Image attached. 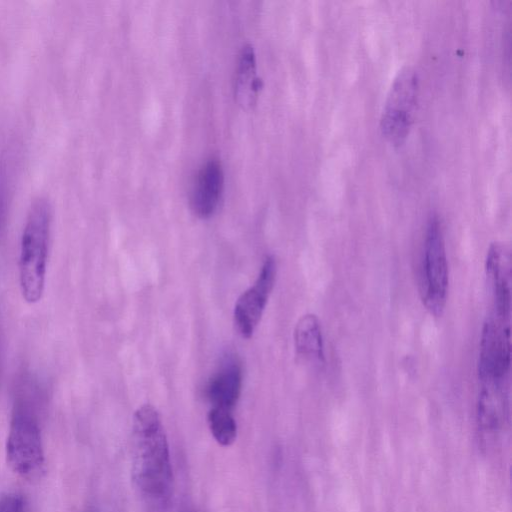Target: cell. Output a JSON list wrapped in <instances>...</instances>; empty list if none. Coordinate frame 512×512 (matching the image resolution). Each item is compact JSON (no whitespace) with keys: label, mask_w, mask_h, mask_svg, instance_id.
Instances as JSON below:
<instances>
[{"label":"cell","mask_w":512,"mask_h":512,"mask_svg":"<svg viewBox=\"0 0 512 512\" xmlns=\"http://www.w3.org/2000/svg\"><path fill=\"white\" fill-rule=\"evenodd\" d=\"M131 473L148 512H166L173 495L170 451L160 414L151 404L133 415Z\"/></svg>","instance_id":"obj_1"},{"label":"cell","mask_w":512,"mask_h":512,"mask_svg":"<svg viewBox=\"0 0 512 512\" xmlns=\"http://www.w3.org/2000/svg\"><path fill=\"white\" fill-rule=\"evenodd\" d=\"M52 216L50 200L45 196L36 197L28 210L21 236L19 282L24 300L31 304L38 302L44 292Z\"/></svg>","instance_id":"obj_2"},{"label":"cell","mask_w":512,"mask_h":512,"mask_svg":"<svg viewBox=\"0 0 512 512\" xmlns=\"http://www.w3.org/2000/svg\"><path fill=\"white\" fill-rule=\"evenodd\" d=\"M421 276L423 304L438 317L443 313L447 299L448 262L441 222L435 214L429 217L426 225Z\"/></svg>","instance_id":"obj_3"},{"label":"cell","mask_w":512,"mask_h":512,"mask_svg":"<svg viewBox=\"0 0 512 512\" xmlns=\"http://www.w3.org/2000/svg\"><path fill=\"white\" fill-rule=\"evenodd\" d=\"M6 457L10 468L26 479L40 477L45 457L36 419L22 406L15 409L6 441Z\"/></svg>","instance_id":"obj_4"},{"label":"cell","mask_w":512,"mask_h":512,"mask_svg":"<svg viewBox=\"0 0 512 512\" xmlns=\"http://www.w3.org/2000/svg\"><path fill=\"white\" fill-rule=\"evenodd\" d=\"M418 76L411 67H403L394 78L380 118L382 135L393 145L407 138L418 95Z\"/></svg>","instance_id":"obj_5"},{"label":"cell","mask_w":512,"mask_h":512,"mask_svg":"<svg viewBox=\"0 0 512 512\" xmlns=\"http://www.w3.org/2000/svg\"><path fill=\"white\" fill-rule=\"evenodd\" d=\"M510 320L486 319L480 342L478 374L483 384L504 385L510 369Z\"/></svg>","instance_id":"obj_6"},{"label":"cell","mask_w":512,"mask_h":512,"mask_svg":"<svg viewBox=\"0 0 512 512\" xmlns=\"http://www.w3.org/2000/svg\"><path fill=\"white\" fill-rule=\"evenodd\" d=\"M277 265L273 256H267L254 284L243 292L235 303L233 320L238 334L249 339L268 302L274 287Z\"/></svg>","instance_id":"obj_7"},{"label":"cell","mask_w":512,"mask_h":512,"mask_svg":"<svg viewBox=\"0 0 512 512\" xmlns=\"http://www.w3.org/2000/svg\"><path fill=\"white\" fill-rule=\"evenodd\" d=\"M224 174L221 161L211 156L203 162L195 176L190 193V207L201 218L216 210L223 189Z\"/></svg>","instance_id":"obj_8"},{"label":"cell","mask_w":512,"mask_h":512,"mask_svg":"<svg viewBox=\"0 0 512 512\" xmlns=\"http://www.w3.org/2000/svg\"><path fill=\"white\" fill-rule=\"evenodd\" d=\"M486 273L494 294L495 315L510 319L511 258L510 251L505 245H490L486 258Z\"/></svg>","instance_id":"obj_9"},{"label":"cell","mask_w":512,"mask_h":512,"mask_svg":"<svg viewBox=\"0 0 512 512\" xmlns=\"http://www.w3.org/2000/svg\"><path fill=\"white\" fill-rule=\"evenodd\" d=\"M242 388V369L234 355H227L206 387V396L211 408L233 411Z\"/></svg>","instance_id":"obj_10"},{"label":"cell","mask_w":512,"mask_h":512,"mask_svg":"<svg viewBox=\"0 0 512 512\" xmlns=\"http://www.w3.org/2000/svg\"><path fill=\"white\" fill-rule=\"evenodd\" d=\"M508 419V400L504 385L483 384L477 403V422L488 439L496 438L504 430Z\"/></svg>","instance_id":"obj_11"},{"label":"cell","mask_w":512,"mask_h":512,"mask_svg":"<svg viewBox=\"0 0 512 512\" xmlns=\"http://www.w3.org/2000/svg\"><path fill=\"white\" fill-rule=\"evenodd\" d=\"M261 80L256 72L255 52L251 44H245L239 54L235 78V95L244 107L252 106L257 98Z\"/></svg>","instance_id":"obj_12"},{"label":"cell","mask_w":512,"mask_h":512,"mask_svg":"<svg viewBox=\"0 0 512 512\" xmlns=\"http://www.w3.org/2000/svg\"><path fill=\"white\" fill-rule=\"evenodd\" d=\"M294 343L298 355L322 363L325 361L322 329L316 315L305 314L298 320Z\"/></svg>","instance_id":"obj_13"},{"label":"cell","mask_w":512,"mask_h":512,"mask_svg":"<svg viewBox=\"0 0 512 512\" xmlns=\"http://www.w3.org/2000/svg\"><path fill=\"white\" fill-rule=\"evenodd\" d=\"M214 439L222 446H230L237 436V424L232 411L210 408L207 416Z\"/></svg>","instance_id":"obj_14"},{"label":"cell","mask_w":512,"mask_h":512,"mask_svg":"<svg viewBox=\"0 0 512 512\" xmlns=\"http://www.w3.org/2000/svg\"><path fill=\"white\" fill-rule=\"evenodd\" d=\"M0 512H23V500L15 493H6L0 497Z\"/></svg>","instance_id":"obj_15"}]
</instances>
